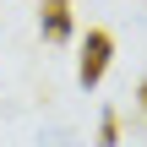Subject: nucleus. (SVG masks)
<instances>
[{"mask_svg":"<svg viewBox=\"0 0 147 147\" xmlns=\"http://www.w3.org/2000/svg\"><path fill=\"white\" fill-rule=\"evenodd\" d=\"M98 147H120V109H104V120H98Z\"/></svg>","mask_w":147,"mask_h":147,"instance_id":"7ed1b4c3","label":"nucleus"},{"mask_svg":"<svg viewBox=\"0 0 147 147\" xmlns=\"http://www.w3.org/2000/svg\"><path fill=\"white\" fill-rule=\"evenodd\" d=\"M109 60H115V38H109L104 27H87V38H82V55H76V82L93 93V87L104 82Z\"/></svg>","mask_w":147,"mask_h":147,"instance_id":"f257e3e1","label":"nucleus"},{"mask_svg":"<svg viewBox=\"0 0 147 147\" xmlns=\"http://www.w3.org/2000/svg\"><path fill=\"white\" fill-rule=\"evenodd\" d=\"M38 33H44V44H71V0H44Z\"/></svg>","mask_w":147,"mask_h":147,"instance_id":"f03ea898","label":"nucleus"},{"mask_svg":"<svg viewBox=\"0 0 147 147\" xmlns=\"http://www.w3.org/2000/svg\"><path fill=\"white\" fill-rule=\"evenodd\" d=\"M136 104H142V115H147V76H142V87H136Z\"/></svg>","mask_w":147,"mask_h":147,"instance_id":"20e7f679","label":"nucleus"}]
</instances>
